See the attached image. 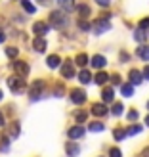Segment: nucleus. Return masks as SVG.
Returning <instances> with one entry per match:
<instances>
[{"label": "nucleus", "instance_id": "f257e3e1", "mask_svg": "<svg viewBox=\"0 0 149 157\" xmlns=\"http://www.w3.org/2000/svg\"><path fill=\"white\" fill-rule=\"evenodd\" d=\"M67 23H69V19H67V15H65L63 10H56V12L50 13V27H54V29H65Z\"/></svg>", "mask_w": 149, "mask_h": 157}, {"label": "nucleus", "instance_id": "f03ea898", "mask_svg": "<svg viewBox=\"0 0 149 157\" xmlns=\"http://www.w3.org/2000/svg\"><path fill=\"white\" fill-rule=\"evenodd\" d=\"M8 86H10V90L13 94H21L23 90H25V82H23V77L19 75H13L8 78Z\"/></svg>", "mask_w": 149, "mask_h": 157}, {"label": "nucleus", "instance_id": "7ed1b4c3", "mask_svg": "<svg viewBox=\"0 0 149 157\" xmlns=\"http://www.w3.org/2000/svg\"><path fill=\"white\" fill-rule=\"evenodd\" d=\"M71 101H73V104H76V105L84 104V101H86V92H84V90H80V88L71 90Z\"/></svg>", "mask_w": 149, "mask_h": 157}, {"label": "nucleus", "instance_id": "20e7f679", "mask_svg": "<svg viewBox=\"0 0 149 157\" xmlns=\"http://www.w3.org/2000/svg\"><path fill=\"white\" fill-rule=\"evenodd\" d=\"M48 31H50V25H48L46 21H36L35 25H33V33H35L36 36H44Z\"/></svg>", "mask_w": 149, "mask_h": 157}, {"label": "nucleus", "instance_id": "39448f33", "mask_svg": "<svg viewBox=\"0 0 149 157\" xmlns=\"http://www.w3.org/2000/svg\"><path fill=\"white\" fill-rule=\"evenodd\" d=\"M42 90H44V81H36L33 84V88H31V100H40L42 96Z\"/></svg>", "mask_w": 149, "mask_h": 157}, {"label": "nucleus", "instance_id": "423d86ee", "mask_svg": "<svg viewBox=\"0 0 149 157\" xmlns=\"http://www.w3.org/2000/svg\"><path fill=\"white\" fill-rule=\"evenodd\" d=\"M109 29H111V23H109L107 19H98L96 25H94V33L101 35V33H105V31H109Z\"/></svg>", "mask_w": 149, "mask_h": 157}, {"label": "nucleus", "instance_id": "0eeeda50", "mask_svg": "<svg viewBox=\"0 0 149 157\" xmlns=\"http://www.w3.org/2000/svg\"><path fill=\"white\" fill-rule=\"evenodd\" d=\"M84 132H86V130L80 127V124H76V127H71V128L67 130V136L71 138V140H78V138L84 136Z\"/></svg>", "mask_w": 149, "mask_h": 157}, {"label": "nucleus", "instance_id": "6e6552de", "mask_svg": "<svg viewBox=\"0 0 149 157\" xmlns=\"http://www.w3.org/2000/svg\"><path fill=\"white\" fill-rule=\"evenodd\" d=\"M12 67L15 69V73H17L19 77H25V75H29V65L25 63V61H13V63H12Z\"/></svg>", "mask_w": 149, "mask_h": 157}, {"label": "nucleus", "instance_id": "1a4fd4ad", "mask_svg": "<svg viewBox=\"0 0 149 157\" xmlns=\"http://www.w3.org/2000/svg\"><path fill=\"white\" fill-rule=\"evenodd\" d=\"M109 113V109H107V105L101 101V104H94L92 105V115H96V117H105Z\"/></svg>", "mask_w": 149, "mask_h": 157}, {"label": "nucleus", "instance_id": "9d476101", "mask_svg": "<svg viewBox=\"0 0 149 157\" xmlns=\"http://www.w3.org/2000/svg\"><path fill=\"white\" fill-rule=\"evenodd\" d=\"M46 40H44V36H35V40H33V48H35V52H38V54H42V52H46Z\"/></svg>", "mask_w": 149, "mask_h": 157}, {"label": "nucleus", "instance_id": "9b49d317", "mask_svg": "<svg viewBox=\"0 0 149 157\" xmlns=\"http://www.w3.org/2000/svg\"><path fill=\"white\" fill-rule=\"evenodd\" d=\"M105 65H107V59L101 56V54H96V56L92 58V67H96V69H99V71H101Z\"/></svg>", "mask_w": 149, "mask_h": 157}, {"label": "nucleus", "instance_id": "f8f14e48", "mask_svg": "<svg viewBox=\"0 0 149 157\" xmlns=\"http://www.w3.org/2000/svg\"><path fill=\"white\" fill-rule=\"evenodd\" d=\"M128 77H130V84H134V86H136V84H142V82H143V73H140L138 69H132Z\"/></svg>", "mask_w": 149, "mask_h": 157}, {"label": "nucleus", "instance_id": "ddd939ff", "mask_svg": "<svg viewBox=\"0 0 149 157\" xmlns=\"http://www.w3.org/2000/svg\"><path fill=\"white\" fill-rule=\"evenodd\" d=\"M61 75L65 78H73L75 77V69H73V63L71 61H65V65L61 67Z\"/></svg>", "mask_w": 149, "mask_h": 157}, {"label": "nucleus", "instance_id": "4468645a", "mask_svg": "<svg viewBox=\"0 0 149 157\" xmlns=\"http://www.w3.org/2000/svg\"><path fill=\"white\" fill-rule=\"evenodd\" d=\"M58 6L63 12H73L75 10V0H58Z\"/></svg>", "mask_w": 149, "mask_h": 157}, {"label": "nucleus", "instance_id": "2eb2a0df", "mask_svg": "<svg viewBox=\"0 0 149 157\" xmlns=\"http://www.w3.org/2000/svg\"><path fill=\"white\" fill-rule=\"evenodd\" d=\"M138 58L140 59H143V61H149V44H142V46H140V48H138Z\"/></svg>", "mask_w": 149, "mask_h": 157}, {"label": "nucleus", "instance_id": "dca6fc26", "mask_svg": "<svg viewBox=\"0 0 149 157\" xmlns=\"http://www.w3.org/2000/svg\"><path fill=\"white\" fill-rule=\"evenodd\" d=\"M101 98H103V104H111L113 101V98H115V92H113V88H103V92H101Z\"/></svg>", "mask_w": 149, "mask_h": 157}, {"label": "nucleus", "instance_id": "f3484780", "mask_svg": "<svg viewBox=\"0 0 149 157\" xmlns=\"http://www.w3.org/2000/svg\"><path fill=\"white\" fill-rule=\"evenodd\" d=\"M46 65H48L50 69H56V67L61 65V58L59 56H50L48 59H46Z\"/></svg>", "mask_w": 149, "mask_h": 157}, {"label": "nucleus", "instance_id": "a211bd4d", "mask_svg": "<svg viewBox=\"0 0 149 157\" xmlns=\"http://www.w3.org/2000/svg\"><path fill=\"white\" fill-rule=\"evenodd\" d=\"M109 78H111V77H109L105 71H98V73H96V77H94V81H96V84H105Z\"/></svg>", "mask_w": 149, "mask_h": 157}, {"label": "nucleus", "instance_id": "6ab92c4d", "mask_svg": "<svg viewBox=\"0 0 149 157\" xmlns=\"http://www.w3.org/2000/svg\"><path fill=\"white\" fill-rule=\"evenodd\" d=\"M78 81H80L82 84H88V82H92V75H90V71H88V69H82V71L78 73Z\"/></svg>", "mask_w": 149, "mask_h": 157}, {"label": "nucleus", "instance_id": "aec40b11", "mask_svg": "<svg viewBox=\"0 0 149 157\" xmlns=\"http://www.w3.org/2000/svg\"><path fill=\"white\" fill-rule=\"evenodd\" d=\"M121 92H122L124 98H130L132 94H134V84H122L121 86Z\"/></svg>", "mask_w": 149, "mask_h": 157}, {"label": "nucleus", "instance_id": "412c9836", "mask_svg": "<svg viewBox=\"0 0 149 157\" xmlns=\"http://www.w3.org/2000/svg\"><path fill=\"white\" fill-rule=\"evenodd\" d=\"M78 153H80V147L76 144H67V155L69 157H76Z\"/></svg>", "mask_w": 149, "mask_h": 157}, {"label": "nucleus", "instance_id": "4be33fe9", "mask_svg": "<svg viewBox=\"0 0 149 157\" xmlns=\"http://www.w3.org/2000/svg\"><path fill=\"white\" fill-rule=\"evenodd\" d=\"M75 63L78 67H84L86 63H88V56H86V54H78V56L75 58Z\"/></svg>", "mask_w": 149, "mask_h": 157}, {"label": "nucleus", "instance_id": "5701e85b", "mask_svg": "<svg viewBox=\"0 0 149 157\" xmlns=\"http://www.w3.org/2000/svg\"><path fill=\"white\" fill-rule=\"evenodd\" d=\"M122 111H124V105L121 104V101H117V104H113V107H111V113H113V115H117V117H119V115H122Z\"/></svg>", "mask_w": 149, "mask_h": 157}, {"label": "nucleus", "instance_id": "b1692460", "mask_svg": "<svg viewBox=\"0 0 149 157\" xmlns=\"http://www.w3.org/2000/svg\"><path fill=\"white\" fill-rule=\"evenodd\" d=\"M21 6H23V10L27 13H35V10H36V6H33L29 0H21Z\"/></svg>", "mask_w": 149, "mask_h": 157}, {"label": "nucleus", "instance_id": "393cba45", "mask_svg": "<svg viewBox=\"0 0 149 157\" xmlns=\"http://www.w3.org/2000/svg\"><path fill=\"white\" fill-rule=\"evenodd\" d=\"M113 136H115V140H122V138L128 136V132H126V128H115Z\"/></svg>", "mask_w": 149, "mask_h": 157}, {"label": "nucleus", "instance_id": "a878e982", "mask_svg": "<svg viewBox=\"0 0 149 157\" xmlns=\"http://www.w3.org/2000/svg\"><path fill=\"white\" fill-rule=\"evenodd\" d=\"M92 132H101L105 127H103V123H99V121H94V123H90V127H88Z\"/></svg>", "mask_w": 149, "mask_h": 157}, {"label": "nucleus", "instance_id": "bb28decb", "mask_svg": "<svg viewBox=\"0 0 149 157\" xmlns=\"http://www.w3.org/2000/svg\"><path fill=\"white\" fill-rule=\"evenodd\" d=\"M78 15H80V17H88V15H90V8L86 4H80V6H78Z\"/></svg>", "mask_w": 149, "mask_h": 157}, {"label": "nucleus", "instance_id": "cd10ccee", "mask_svg": "<svg viewBox=\"0 0 149 157\" xmlns=\"http://www.w3.org/2000/svg\"><path fill=\"white\" fill-rule=\"evenodd\" d=\"M6 56L13 59V58H17V56H19V50H17V48H13V46H10V48H6Z\"/></svg>", "mask_w": 149, "mask_h": 157}, {"label": "nucleus", "instance_id": "c85d7f7f", "mask_svg": "<svg viewBox=\"0 0 149 157\" xmlns=\"http://www.w3.org/2000/svg\"><path fill=\"white\" fill-rule=\"evenodd\" d=\"M142 130H143V128L140 127V124H132V127H130V128H128L126 132H128V136H134V134H140V132H142Z\"/></svg>", "mask_w": 149, "mask_h": 157}, {"label": "nucleus", "instance_id": "c756f323", "mask_svg": "<svg viewBox=\"0 0 149 157\" xmlns=\"http://www.w3.org/2000/svg\"><path fill=\"white\" fill-rule=\"evenodd\" d=\"M134 38H136L138 42H143L145 38H147V36H145V31H143V29H138L136 33H134Z\"/></svg>", "mask_w": 149, "mask_h": 157}, {"label": "nucleus", "instance_id": "7c9ffc66", "mask_svg": "<svg viewBox=\"0 0 149 157\" xmlns=\"http://www.w3.org/2000/svg\"><path fill=\"white\" fill-rule=\"evenodd\" d=\"M86 117H88V115H86L84 111H78V113L75 115V119H76V123H80V124H82V123L86 121Z\"/></svg>", "mask_w": 149, "mask_h": 157}, {"label": "nucleus", "instance_id": "2f4dec72", "mask_svg": "<svg viewBox=\"0 0 149 157\" xmlns=\"http://www.w3.org/2000/svg\"><path fill=\"white\" fill-rule=\"evenodd\" d=\"M109 157H122V151L119 147H111V150H109Z\"/></svg>", "mask_w": 149, "mask_h": 157}, {"label": "nucleus", "instance_id": "473e14b6", "mask_svg": "<svg viewBox=\"0 0 149 157\" xmlns=\"http://www.w3.org/2000/svg\"><path fill=\"white\" fill-rule=\"evenodd\" d=\"M78 29H80V31H90V23H86V21H78Z\"/></svg>", "mask_w": 149, "mask_h": 157}, {"label": "nucleus", "instance_id": "72a5a7b5", "mask_svg": "<svg viewBox=\"0 0 149 157\" xmlns=\"http://www.w3.org/2000/svg\"><path fill=\"white\" fill-rule=\"evenodd\" d=\"M140 29H143V31L149 29V17H143L142 21H140Z\"/></svg>", "mask_w": 149, "mask_h": 157}, {"label": "nucleus", "instance_id": "f704fd0d", "mask_svg": "<svg viewBox=\"0 0 149 157\" xmlns=\"http://www.w3.org/2000/svg\"><path fill=\"white\" fill-rule=\"evenodd\" d=\"M136 119H138V111H136V109L128 111V121H136Z\"/></svg>", "mask_w": 149, "mask_h": 157}, {"label": "nucleus", "instance_id": "c9c22d12", "mask_svg": "<svg viewBox=\"0 0 149 157\" xmlns=\"http://www.w3.org/2000/svg\"><path fill=\"white\" fill-rule=\"evenodd\" d=\"M17 134H19V124L13 123V124H12V136H17Z\"/></svg>", "mask_w": 149, "mask_h": 157}, {"label": "nucleus", "instance_id": "e433bc0d", "mask_svg": "<svg viewBox=\"0 0 149 157\" xmlns=\"http://www.w3.org/2000/svg\"><path fill=\"white\" fill-rule=\"evenodd\" d=\"M96 2H98L101 8H109V4H111V0H96Z\"/></svg>", "mask_w": 149, "mask_h": 157}, {"label": "nucleus", "instance_id": "4c0bfd02", "mask_svg": "<svg viewBox=\"0 0 149 157\" xmlns=\"http://www.w3.org/2000/svg\"><path fill=\"white\" fill-rule=\"evenodd\" d=\"M0 150H2V151H8V150H10V146H8V138L2 140V146H0Z\"/></svg>", "mask_w": 149, "mask_h": 157}, {"label": "nucleus", "instance_id": "58836bf2", "mask_svg": "<svg viewBox=\"0 0 149 157\" xmlns=\"http://www.w3.org/2000/svg\"><path fill=\"white\" fill-rule=\"evenodd\" d=\"M111 81H113V84H119V82H121V77H119V75H113Z\"/></svg>", "mask_w": 149, "mask_h": 157}, {"label": "nucleus", "instance_id": "ea45409f", "mask_svg": "<svg viewBox=\"0 0 149 157\" xmlns=\"http://www.w3.org/2000/svg\"><path fill=\"white\" fill-rule=\"evenodd\" d=\"M143 78H147V81H149V65L143 69Z\"/></svg>", "mask_w": 149, "mask_h": 157}, {"label": "nucleus", "instance_id": "a19ab883", "mask_svg": "<svg viewBox=\"0 0 149 157\" xmlns=\"http://www.w3.org/2000/svg\"><path fill=\"white\" fill-rule=\"evenodd\" d=\"M6 40V35H4V31H0V44H2Z\"/></svg>", "mask_w": 149, "mask_h": 157}, {"label": "nucleus", "instance_id": "79ce46f5", "mask_svg": "<svg viewBox=\"0 0 149 157\" xmlns=\"http://www.w3.org/2000/svg\"><path fill=\"white\" fill-rule=\"evenodd\" d=\"M140 157H149V147H147V150H143V151H142V155H140Z\"/></svg>", "mask_w": 149, "mask_h": 157}, {"label": "nucleus", "instance_id": "37998d69", "mask_svg": "<svg viewBox=\"0 0 149 157\" xmlns=\"http://www.w3.org/2000/svg\"><path fill=\"white\" fill-rule=\"evenodd\" d=\"M4 123H6L4 121V115H2V111H0V127H4Z\"/></svg>", "mask_w": 149, "mask_h": 157}, {"label": "nucleus", "instance_id": "c03bdc74", "mask_svg": "<svg viewBox=\"0 0 149 157\" xmlns=\"http://www.w3.org/2000/svg\"><path fill=\"white\" fill-rule=\"evenodd\" d=\"M145 124H147V127H149V115L145 117Z\"/></svg>", "mask_w": 149, "mask_h": 157}, {"label": "nucleus", "instance_id": "a18cd8bd", "mask_svg": "<svg viewBox=\"0 0 149 157\" xmlns=\"http://www.w3.org/2000/svg\"><path fill=\"white\" fill-rule=\"evenodd\" d=\"M0 100H2V90H0Z\"/></svg>", "mask_w": 149, "mask_h": 157}, {"label": "nucleus", "instance_id": "49530a36", "mask_svg": "<svg viewBox=\"0 0 149 157\" xmlns=\"http://www.w3.org/2000/svg\"><path fill=\"white\" fill-rule=\"evenodd\" d=\"M147 109H149V101H147Z\"/></svg>", "mask_w": 149, "mask_h": 157}, {"label": "nucleus", "instance_id": "de8ad7c7", "mask_svg": "<svg viewBox=\"0 0 149 157\" xmlns=\"http://www.w3.org/2000/svg\"><path fill=\"white\" fill-rule=\"evenodd\" d=\"M40 2H42V0H40Z\"/></svg>", "mask_w": 149, "mask_h": 157}]
</instances>
